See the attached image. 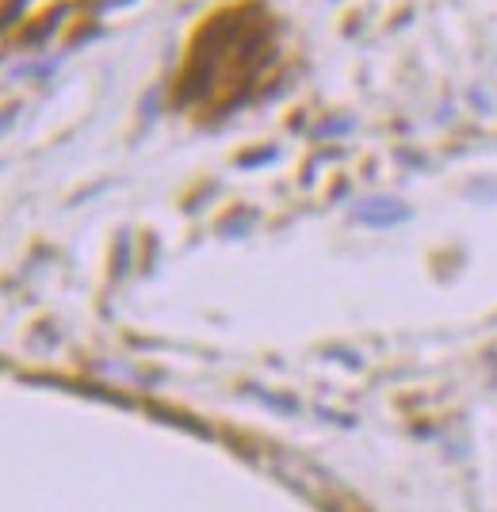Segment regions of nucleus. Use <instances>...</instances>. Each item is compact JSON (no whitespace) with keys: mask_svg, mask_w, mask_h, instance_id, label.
Listing matches in <instances>:
<instances>
[{"mask_svg":"<svg viewBox=\"0 0 497 512\" xmlns=\"http://www.w3.org/2000/svg\"><path fill=\"white\" fill-rule=\"evenodd\" d=\"M268 20H249V8L222 12L195 39V54L180 77V104L207 100L218 88H245L272 58Z\"/></svg>","mask_w":497,"mask_h":512,"instance_id":"1","label":"nucleus"},{"mask_svg":"<svg viewBox=\"0 0 497 512\" xmlns=\"http://www.w3.org/2000/svg\"><path fill=\"white\" fill-rule=\"evenodd\" d=\"M356 218L368 222V226H394V222L410 218V211L402 203H390V199H368V203L356 207Z\"/></svg>","mask_w":497,"mask_h":512,"instance_id":"2","label":"nucleus"},{"mask_svg":"<svg viewBox=\"0 0 497 512\" xmlns=\"http://www.w3.org/2000/svg\"><path fill=\"white\" fill-rule=\"evenodd\" d=\"M123 4H130V0H92L96 12H111V8H123Z\"/></svg>","mask_w":497,"mask_h":512,"instance_id":"3","label":"nucleus"}]
</instances>
